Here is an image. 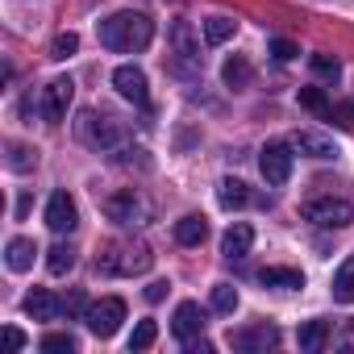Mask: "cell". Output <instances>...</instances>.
<instances>
[{
    "instance_id": "obj_1",
    "label": "cell",
    "mask_w": 354,
    "mask_h": 354,
    "mask_svg": "<svg viewBox=\"0 0 354 354\" xmlns=\"http://www.w3.org/2000/svg\"><path fill=\"white\" fill-rule=\"evenodd\" d=\"M100 46L113 55H138L154 42V21L146 13H113L100 21Z\"/></svg>"
},
{
    "instance_id": "obj_2",
    "label": "cell",
    "mask_w": 354,
    "mask_h": 354,
    "mask_svg": "<svg viewBox=\"0 0 354 354\" xmlns=\"http://www.w3.org/2000/svg\"><path fill=\"white\" fill-rule=\"evenodd\" d=\"M154 250L146 242H113L104 246V254H96V271L100 275H142L150 271Z\"/></svg>"
},
{
    "instance_id": "obj_3",
    "label": "cell",
    "mask_w": 354,
    "mask_h": 354,
    "mask_svg": "<svg viewBox=\"0 0 354 354\" xmlns=\"http://www.w3.org/2000/svg\"><path fill=\"white\" fill-rule=\"evenodd\" d=\"M75 133H80V142H84V146H92V150H100V154H104V150H117V146L125 142L121 121H117V117H109V113H96V109L80 113Z\"/></svg>"
},
{
    "instance_id": "obj_4",
    "label": "cell",
    "mask_w": 354,
    "mask_h": 354,
    "mask_svg": "<svg viewBox=\"0 0 354 354\" xmlns=\"http://www.w3.org/2000/svg\"><path fill=\"white\" fill-rule=\"evenodd\" d=\"M304 221L321 225V230H346L354 221V205L342 201V196H317L304 205Z\"/></svg>"
},
{
    "instance_id": "obj_5",
    "label": "cell",
    "mask_w": 354,
    "mask_h": 354,
    "mask_svg": "<svg viewBox=\"0 0 354 354\" xmlns=\"http://www.w3.org/2000/svg\"><path fill=\"white\" fill-rule=\"evenodd\" d=\"M104 217L117 221V225H146L150 221V201L142 192L125 188V192H117V196L104 201Z\"/></svg>"
},
{
    "instance_id": "obj_6",
    "label": "cell",
    "mask_w": 354,
    "mask_h": 354,
    "mask_svg": "<svg viewBox=\"0 0 354 354\" xmlns=\"http://www.w3.org/2000/svg\"><path fill=\"white\" fill-rule=\"evenodd\" d=\"M259 171L271 188H283L292 180V146L288 142H267L259 150Z\"/></svg>"
},
{
    "instance_id": "obj_7",
    "label": "cell",
    "mask_w": 354,
    "mask_h": 354,
    "mask_svg": "<svg viewBox=\"0 0 354 354\" xmlns=\"http://www.w3.org/2000/svg\"><path fill=\"white\" fill-rule=\"evenodd\" d=\"M71 96H75V84H71V75H59V80H50L46 88H42V100H38V113L50 121V125H59V121H67V109H71Z\"/></svg>"
},
{
    "instance_id": "obj_8",
    "label": "cell",
    "mask_w": 354,
    "mask_h": 354,
    "mask_svg": "<svg viewBox=\"0 0 354 354\" xmlns=\"http://www.w3.org/2000/svg\"><path fill=\"white\" fill-rule=\"evenodd\" d=\"M88 329L96 333V337H113L117 329H121V321H125V300L121 296H104V300H96L92 308H88Z\"/></svg>"
},
{
    "instance_id": "obj_9",
    "label": "cell",
    "mask_w": 354,
    "mask_h": 354,
    "mask_svg": "<svg viewBox=\"0 0 354 354\" xmlns=\"http://www.w3.org/2000/svg\"><path fill=\"white\" fill-rule=\"evenodd\" d=\"M230 346L234 350H246V354H254V350H275L279 346V329L275 325H246V329H234L230 333Z\"/></svg>"
},
{
    "instance_id": "obj_10",
    "label": "cell",
    "mask_w": 354,
    "mask_h": 354,
    "mask_svg": "<svg viewBox=\"0 0 354 354\" xmlns=\"http://www.w3.org/2000/svg\"><path fill=\"white\" fill-rule=\"evenodd\" d=\"M113 88H117L125 100H133V104H146V100H150L146 71H142V67H133V63H125V67H117V71H113Z\"/></svg>"
},
{
    "instance_id": "obj_11",
    "label": "cell",
    "mask_w": 354,
    "mask_h": 354,
    "mask_svg": "<svg viewBox=\"0 0 354 354\" xmlns=\"http://www.w3.org/2000/svg\"><path fill=\"white\" fill-rule=\"evenodd\" d=\"M46 225H50L55 234H71V230L80 225V209H75V201H71L67 192H55V196L46 201Z\"/></svg>"
},
{
    "instance_id": "obj_12",
    "label": "cell",
    "mask_w": 354,
    "mask_h": 354,
    "mask_svg": "<svg viewBox=\"0 0 354 354\" xmlns=\"http://www.w3.org/2000/svg\"><path fill=\"white\" fill-rule=\"evenodd\" d=\"M201 329H205V313H201V304H196V300H184L180 308H175V317H171V333L180 337V342H192Z\"/></svg>"
},
{
    "instance_id": "obj_13",
    "label": "cell",
    "mask_w": 354,
    "mask_h": 354,
    "mask_svg": "<svg viewBox=\"0 0 354 354\" xmlns=\"http://www.w3.org/2000/svg\"><path fill=\"white\" fill-rule=\"evenodd\" d=\"M292 146H296L300 154H308V158H337V154H342L337 142L325 138V133H317V129H300V133L292 138Z\"/></svg>"
},
{
    "instance_id": "obj_14",
    "label": "cell",
    "mask_w": 354,
    "mask_h": 354,
    "mask_svg": "<svg viewBox=\"0 0 354 354\" xmlns=\"http://www.w3.org/2000/svg\"><path fill=\"white\" fill-rule=\"evenodd\" d=\"M250 246H254V230H250L246 221L230 225V230H225V238H221V254H225L230 263H242V259L250 254Z\"/></svg>"
},
{
    "instance_id": "obj_15",
    "label": "cell",
    "mask_w": 354,
    "mask_h": 354,
    "mask_svg": "<svg viewBox=\"0 0 354 354\" xmlns=\"http://www.w3.org/2000/svg\"><path fill=\"white\" fill-rule=\"evenodd\" d=\"M171 46H175V55H180L188 67L201 63V42H196V34H192L188 21H175V26H171Z\"/></svg>"
},
{
    "instance_id": "obj_16",
    "label": "cell",
    "mask_w": 354,
    "mask_h": 354,
    "mask_svg": "<svg viewBox=\"0 0 354 354\" xmlns=\"http://www.w3.org/2000/svg\"><path fill=\"white\" fill-rule=\"evenodd\" d=\"M26 313H30L34 321H55V317L63 313V304H59L46 288H34V292L26 296Z\"/></svg>"
},
{
    "instance_id": "obj_17",
    "label": "cell",
    "mask_w": 354,
    "mask_h": 354,
    "mask_svg": "<svg viewBox=\"0 0 354 354\" xmlns=\"http://www.w3.org/2000/svg\"><path fill=\"white\" fill-rule=\"evenodd\" d=\"M34 254H38V246H34L30 238H13V242L5 246V263H9V271H30V267H34Z\"/></svg>"
},
{
    "instance_id": "obj_18",
    "label": "cell",
    "mask_w": 354,
    "mask_h": 354,
    "mask_svg": "<svg viewBox=\"0 0 354 354\" xmlns=\"http://www.w3.org/2000/svg\"><path fill=\"white\" fill-rule=\"evenodd\" d=\"M259 283H263V288H283V292H292V288H304V275L292 271V267H263V271H259Z\"/></svg>"
},
{
    "instance_id": "obj_19",
    "label": "cell",
    "mask_w": 354,
    "mask_h": 354,
    "mask_svg": "<svg viewBox=\"0 0 354 354\" xmlns=\"http://www.w3.org/2000/svg\"><path fill=\"white\" fill-rule=\"evenodd\" d=\"M209 238V221L205 217H184V221H175V242L180 246H201Z\"/></svg>"
},
{
    "instance_id": "obj_20",
    "label": "cell",
    "mask_w": 354,
    "mask_h": 354,
    "mask_svg": "<svg viewBox=\"0 0 354 354\" xmlns=\"http://www.w3.org/2000/svg\"><path fill=\"white\" fill-rule=\"evenodd\" d=\"M217 201H221V209H246L250 205V188L242 184V180H221V192H217Z\"/></svg>"
},
{
    "instance_id": "obj_21",
    "label": "cell",
    "mask_w": 354,
    "mask_h": 354,
    "mask_svg": "<svg viewBox=\"0 0 354 354\" xmlns=\"http://www.w3.org/2000/svg\"><path fill=\"white\" fill-rule=\"evenodd\" d=\"M333 300L337 304H354V254L337 267V275H333Z\"/></svg>"
},
{
    "instance_id": "obj_22",
    "label": "cell",
    "mask_w": 354,
    "mask_h": 354,
    "mask_svg": "<svg viewBox=\"0 0 354 354\" xmlns=\"http://www.w3.org/2000/svg\"><path fill=\"white\" fill-rule=\"evenodd\" d=\"M221 80H225V88H246V84L254 80V71H250V63H246L242 55H234V59H225Z\"/></svg>"
},
{
    "instance_id": "obj_23",
    "label": "cell",
    "mask_w": 354,
    "mask_h": 354,
    "mask_svg": "<svg viewBox=\"0 0 354 354\" xmlns=\"http://www.w3.org/2000/svg\"><path fill=\"white\" fill-rule=\"evenodd\" d=\"M325 342H329V325L325 321H304L300 325V350L317 354V350H325Z\"/></svg>"
},
{
    "instance_id": "obj_24",
    "label": "cell",
    "mask_w": 354,
    "mask_h": 354,
    "mask_svg": "<svg viewBox=\"0 0 354 354\" xmlns=\"http://www.w3.org/2000/svg\"><path fill=\"white\" fill-rule=\"evenodd\" d=\"M238 34V21L234 17H209L205 21V42L209 46H221V42H230Z\"/></svg>"
},
{
    "instance_id": "obj_25",
    "label": "cell",
    "mask_w": 354,
    "mask_h": 354,
    "mask_svg": "<svg viewBox=\"0 0 354 354\" xmlns=\"http://www.w3.org/2000/svg\"><path fill=\"white\" fill-rule=\"evenodd\" d=\"M75 246H67V242H59V246H50V254H46V271L50 275H67L71 267H75Z\"/></svg>"
},
{
    "instance_id": "obj_26",
    "label": "cell",
    "mask_w": 354,
    "mask_h": 354,
    "mask_svg": "<svg viewBox=\"0 0 354 354\" xmlns=\"http://www.w3.org/2000/svg\"><path fill=\"white\" fill-rule=\"evenodd\" d=\"M154 337H158V325H154V321H138L133 333H129V350H150Z\"/></svg>"
},
{
    "instance_id": "obj_27",
    "label": "cell",
    "mask_w": 354,
    "mask_h": 354,
    "mask_svg": "<svg viewBox=\"0 0 354 354\" xmlns=\"http://www.w3.org/2000/svg\"><path fill=\"white\" fill-rule=\"evenodd\" d=\"M75 50H80V34H71V30H67V34H59V38L50 42V59H55V63L71 59Z\"/></svg>"
},
{
    "instance_id": "obj_28",
    "label": "cell",
    "mask_w": 354,
    "mask_h": 354,
    "mask_svg": "<svg viewBox=\"0 0 354 354\" xmlns=\"http://www.w3.org/2000/svg\"><path fill=\"white\" fill-rule=\"evenodd\" d=\"M42 350H46V354H75L80 342H75L71 333H46V337H42Z\"/></svg>"
},
{
    "instance_id": "obj_29",
    "label": "cell",
    "mask_w": 354,
    "mask_h": 354,
    "mask_svg": "<svg viewBox=\"0 0 354 354\" xmlns=\"http://www.w3.org/2000/svg\"><path fill=\"white\" fill-rule=\"evenodd\" d=\"M34 162H38V154L30 150V146H9V171H34Z\"/></svg>"
},
{
    "instance_id": "obj_30",
    "label": "cell",
    "mask_w": 354,
    "mask_h": 354,
    "mask_svg": "<svg viewBox=\"0 0 354 354\" xmlns=\"http://www.w3.org/2000/svg\"><path fill=\"white\" fill-rule=\"evenodd\" d=\"M213 308L217 313H234L238 308V288L234 283H217L213 288Z\"/></svg>"
},
{
    "instance_id": "obj_31",
    "label": "cell",
    "mask_w": 354,
    "mask_h": 354,
    "mask_svg": "<svg viewBox=\"0 0 354 354\" xmlns=\"http://www.w3.org/2000/svg\"><path fill=\"white\" fill-rule=\"evenodd\" d=\"M313 71H317L321 80H333V84H337V75H342V63H337V59H329V55H313Z\"/></svg>"
},
{
    "instance_id": "obj_32",
    "label": "cell",
    "mask_w": 354,
    "mask_h": 354,
    "mask_svg": "<svg viewBox=\"0 0 354 354\" xmlns=\"http://www.w3.org/2000/svg\"><path fill=\"white\" fill-rule=\"evenodd\" d=\"M300 104L313 109V113H325V109H329V100H325L321 88H300Z\"/></svg>"
},
{
    "instance_id": "obj_33",
    "label": "cell",
    "mask_w": 354,
    "mask_h": 354,
    "mask_svg": "<svg viewBox=\"0 0 354 354\" xmlns=\"http://www.w3.org/2000/svg\"><path fill=\"white\" fill-rule=\"evenodd\" d=\"M267 50H271L279 63H292V59L300 55V50H296V42H288V38H271V46H267Z\"/></svg>"
},
{
    "instance_id": "obj_34",
    "label": "cell",
    "mask_w": 354,
    "mask_h": 354,
    "mask_svg": "<svg viewBox=\"0 0 354 354\" xmlns=\"http://www.w3.org/2000/svg\"><path fill=\"white\" fill-rule=\"evenodd\" d=\"M88 308H92V304H88L84 292H71V296L63 300V313H71V317H88Z\"/></svg>"
},
{
    "instance_id": "obj_35",
    "label": "cell",
    "mask_w": 354,
    "mask_h": 354,
    "mask_svg": "<svg viewBox=\"0 0 354 354\" xmlns=\"http://www.w3.org/2000/svg\"><path fill=\"white\" fill-rule=\"evenodd\" d=\"M167 292H171V283H167V279H154V283L146 288V300H150V304H158V300H162Z\"/></svg>"
},
{
    "instance_id": "obj_36",
    "label": "cell",
    "mask_w": 354,
    "mask_h": 354,
    "mask_svg": "<svg viewBox=\"0 0 354 354\" xmlns=\"http://www.w3.org/2000/svg\"><path fill=\"white\" fill-rule=\"evenodd\" d=\"M5 342H9V350H21V346H26V333H21L17 325H9V329H5Z\"/></svg>"
},
{
    "instance_id": "obj_37",
    "label": "cell",
    "mask_w": 354,
    "mask_h": 354,
    "mask_svg": "<svg viewBox=\"0 0 354 354\" xmlns=\"http://www.w3.org/2000/svg\"><path fill=\"white\" fill-rule=\"evenodd\" d=\"M184 350H188V354H213V346H209L205 337H192V342H184Z\"/></svg>"
}]
</instances>
